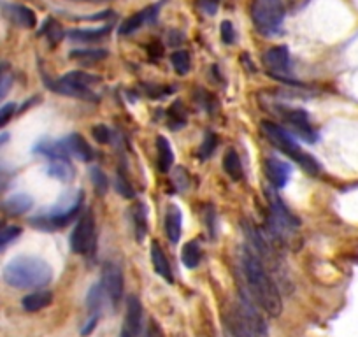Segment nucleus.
I'll list each match as a JSON object with an SVG mask.
<instances>
[{
    "instance_id": "nucleus-15",
    "label": "nucleus",
    "mask_w": 358,
    "mask_h": 337,
    "mask_svg": "<svg viewBox=\"0 0 358 337\" xmlns=\"http://www.w3.org/2000/svg\"><path fill=\"white\" fill-rule=\"evenodd\" d=\"M150 253H151V264H153V267H155V271H157L158 276L164 278L167 283H174V274H172L171 264H169L164 250H162L160 244H158L157 241H153V243H151Z\"/></svg>"
},
{
    "instance_id": "nucleus-19",
    "label": "nucleus",
    "mask_w": 358,
    "mask_h": 337,
    "mask_svg": "<svg viewBox=\"0 0 358 337\" xmlns=\"http://www.w3.org/2000/svg\"><path fill=\"white\" fill-rule=\"evenodd\" d=\"M34 151L43 157L50 158V160H60V158H67V150L64 146V141H50L43 139L34 146Z\"/></svg>"
},
{
    "instance_id": "nucleus-26",
    "label": "nucleus",
    "mask_w": 358,
    "mask_h": 337,
    "mask_svg": "<svg viewBox=\"0 0 358 337\" xmlns=\"http://www.w3.org/2000/svg\"><path fill=\"white\" fill-rule=\"evenodd\" d=\"M201 259L202 251L201 248H199L197 241H190V243L185 244L183 251H181V260H183V264L188 269H195V267L201 264Z\"/></svg>"
},
{
    "instance_id": "nucleus-5",
    "label": "nucleus",
    "mask_w": 358,
    "mask_h": 337,
    "mask_svg": "<svg viewBox=\"0 0 358 337\" xmlns=\"http://www.w3.org/2000/svg\"><path fill=\"white\" fill-rule=\"evenodd\" d=\"M81 202H83V192H78L74 199L69 197L67 204L60 202L57 208L51 209L50 213L43 216H37V218L30 220L34 227L37 229H44V230H58L64 229L67 223H71L72 220L76 218V215L81 209Z\"/></svg>"
},
{
    "instance_id": "nucleus-27",
    "label": "nucleus",
    "mask_w": 358,
    "mask_h": 337,
    "mask_svg": "<svg viewBox=\"0 0 358 337\" xmlns=\"http://www.w3.org/2000/svg\"><path fill=\"white\" fill-rule=\"evenodd\" d=\"M65 81L72 83L76 87H81V88H88L95 83H101V76H95V74H88L85 71H74V72H69V74L64 76Z\"/></svg>"
},
{
    "instance_id": "nucleus-3",
    "label": "nucleus",
    "mask_w": 358,
    "mask_h": 337,
    "mask_svg": "<svg viewBox=\"0 0 358 337\" xmlns=\"http://www.w3.org/2000/svg\"><path fill=\"white\" fill-rule=\"evenodd\" d=\"M260 129L264 132V136L267 137V141L273 144L274 148H278L280 151H283L287 157H290L292 160L297 162L302 168H304L308 174H318L320 173V164L311 157L309 153L302 151V148L299 146L297 141L292 137V134L288 130H285L283 127L276 125L273 122H262Z\"/></svg>"
},
{
    "instance_id": "nucleus-40",
    "label": "nucleus",
    "mask_w": 358,
    "mask_h": 337,
    "mask_svg": "<svg viewBox=\"0 0 358 337\" xmlns=\"http://www.w3.org/2000/svg\"><path fill=\"white\" fill-rule=\"evenodd\" d=\"M16 106L15 104H6L4 108H0V127H4L6 123L11 120V116L15 115Z\"/></svg>"
},
{
    "instance_id": "nucleus-17",
    "label": "nucleus",
    "mask_w": 358,
    "mask_h": 337,
    "mask_svg": "<svg viewBox=\"0 0 358 337\" xmlns=\"http://www.w3.org/2000/svg\"><path fill=\"white\" fill-rule=\"evenodd\" d=\"M48 87H50L53 92H57V94L69 95V97H76V99H85V101H94V94H92L88 88L76 87V85H72V83L65 81L64 78L48 83Z\"/></svg>"
},
{
    "instance_id": "nucleus-16",
    "label": "nucleus",
    "mask_w": 358,
    "mask_h": 337,
    "mask_svg": "<svg viewBox=\"0 0 358 337\" xmlns=\"http://www.w3.org/2000/svg\"><path fill=\"white\" fill-rule=\"evenodd\" d=\"M157 13L158 6H151V8L144 9V11H139L136 13V15L129 16V18L122 23V27H120V34H122V36H129V34L136 32V30H139L146 22H151V20L157 18Z\"/></svg>"
},
{
    "instance_id": "nucleus-8",
    "label": "nucleus",
    "mask_w": 358,
    "mask_h": 337,
    "mask_svg": "<svg viewBox=\"0 0 358 337\" xmlns=\"http://www.w3.org/2000/svg\"><path fill=\"white\" fill-rule=\"evenodd\" d=\"M264 65L268 74L280 81H290V53L285 46H274L264 55Z\"/></svg>"
},
{
    "instance_id": "nucleus-6",
    "label": "nucleus",
    "mask_w": 358,
    "mask_h": 337,
    "mask_svg": "<svg viewBox=\"0 0 358 337\" xmlns=\"http://www.w3.org/2000/svg\"><path fill=\"white\" fill-rule=\"evenodd\" d=\"M95 246V218L92 211H85L71 234V248L78 255H88Z\"/></svg>"
},
{
    "instance_id": "nucleus-2",
    "label": "nucleus",
    "mask_w": 358,
    "mask_h": 337,
    "mask_svg": "<svg viewBox=\"0 0 358 337\" xmlns=\"http://www.w3.org/2000/svg\"><path fill=\"white\" fill-rule=\"evenodd\" d=\"M53 280V269L41 257L22 255L4 267V281L13 288H43Z\"/></svg>"
},
{
    "instance_id": "nucleus-1",
    "label": "nucleus",
    "mask_w": 358,
    "mask_h": 337,
    "mask_svg": "<svg viewBox=\"0 0 358 337\" xmlns=\"http://www.w3.org/2000/svg\"><path fill=\"white\" fill-rule=\"evenodd\" d=\"M243 271L250 297L253 299L255 304L262 311L267 313L271 318H278L283 311V299H281L280 288L265 264L251 250H246L243 253Z\"/></svg>"
},
{
    "instance_id": "nucleus-25",
    "label": "nucleus",
    "mask_w": 358,
    "mask_h": 337,
    "mask_svg": "<svg viewBox=\"0 0 358 337\" xmlns=\"http://www.w3.org/2000/svg\"><path fill=\"white\" fill-rule=\"evenodd\" d=\"M109 27H101V29H92V30H86V29H76L69 32V37L76 43H92V41H97L102 39L106 34H109Z\"/></svg>"
},
{
    "instance_id": "nucleus-29",
    "label": "nucleus",
    "mask_w": 358,
    "mask_h": 337,
    "mask_svg": "<svg viewBox=\"0 0 358 337\" xmlns=\"http://www.w3.org/2000/svg\"><path fill=\"white\" fill-rule=\"evenodd\" d=\"M104 297H106V292H104V287H102L101 281L90 288L88 297H86V306H88V309H90V315H92V313H101L102 301H104Z\"/></svg>"
},
{
    "instance_id": "nucleus-28",
    "label": "nucleus",
    "mask_w": 358,
    "mask_h": 337,
    "mask_svg": "<svg viewBox=\"0 0 358 337\" xmlns=\"http://www.w3.org/2000/svg\"><path fill=\"white\" fill-rule=\"evenodd\" d=\"M109 57L108 50H74L71 51V58L79 60L81 64H97Z\"/></svg>"
},
{
    "instance_id": "nucleus-34",
    "label": "nucleus",
    "mask_w": 358,
    "mask_h": 337,
    "mask_svg": "<svg viewBox=\"0 0 358 337\" xmlns=\"http://www.w3.org/2000/svg\"><path fill=\"white\" fill-rule=\"evenodd\" d=\"M13 87V72L8 65H0V102L4 101Z\"/></svg>"
},
{
    "instance_id": "nucleus-36",
    "label": "nucleus",
    "mask_w": 358,
    "mask_h": 337,
    "mask_svg": "<svg viewBox=\"0 0 358 337\" xmlns=\"http://www.w3.org/2000/svg\"><path fill=\"white\" fill-rule=\"evenodd\" d=\"M220 36H222V41L225 44H234V41H236V30H234L232 23L229 20L222 22V25H220Z\"/></svg>"
},
{
    "instance_id": "nucleus-41",
    "label": "nucleus",
    "mask_w": 358,
    "mask_h": 337,
    "mask_svg": "<svg viewBox=\"0 0 358 337\" xmlns=\"http://www.w3.org/2000/svg\"><path fill=\"white\" fill-rule=\"evenodd\" d=\"M202 9H204V13L213 16L218 9V0H202Z\"/></svg>"
},
{
    "instance_id": "nucleus-22",
    "label": "nucleus",
    "mask_w": 358,
    "mask_h": 337,
    "mask_svg": "<svg viewBox=\"0 0 358 337\" xmlns=\"http://www.w3.org/2000/svg\"><path fill=\"white\" fill-rule=\"evenodd\" d=\"M132 223H134V232H136V239L143 243L144 237L148 234V211L144 204H136L132 208Z\"/></svg>"
},
{
    "instance_id": "nucleus-30",
    "label": "nucleus",
    "mask_w": 358,
    "mask_h": 337,
    "mask_svg": "<svg viewBox=\"0 0 358 337\" xmlns=\"http://www.w3.org/2000/svg\"><path fill=\"white\" fill-rule=\"evenodd\" d=\"M39 34H44V36L50 39L51 44L62 43V41H64V37H65V30L62 29L60 23H58L57 20H53V18H48L46 22H44L43 30H41Z\"/></svg>"
},
{
    "instance_id": "nucleus-14",
    "label": "nucleus",
    "mask_w": 358,
    "mask_h": 337,
    "mask_svg": "<svg viewBox=\"0 0 358 337\" xmlns=\"http://www.w3.org/2000/svg\"><path fill=\"white\" fill-rule=\"evenodd\" d=\"M64 146L69 155H74V157H78L81 162H92L95 157L92 146H90L85 141V137H81L79 134H71L69 137H65Z\"/></svg>"
},
{
    "instance_id": "nucleus-21",
    "label": "nucleus",
    "mask_w": 358,
    "mask_h": 337,
    "mask_svg": "<svg viewBox=\"0 0 358 337\" xmlns=\"http://www.w3.org/2000/svg\"><path fill=\"white\" fill-rule=\"evenodd\" d=\"M157 151H158V168L160 173H169L174 164V151H172L171 144L164 136L157 137Z\"/></svg>"
},
{
    "instance_id": "nucleus-10",
    "label": "nucleus",
    "mask_w": 358,
    "mask_h": 337,
    "mask_svg": "<svg viewBox=\"0 0 358 337\" xmlns=\"http://www.w3.org/2000/svg\"><path fill=\"white\" fill-rule=\"evenodd\" d=\"M143 330V304L137 295L127 299V313L120 337H139Z\"/></svg>"
},
{
    "instance_id": "nucleus-43",
    "label": "nucleus",
    "mask_w": 358,
    "mask_h": 337,
    "mask_svg": "<svg viewBox=\"0 0 358 337\" xmlns=\"http://www.w3.org/2000/svg\"><path fill=\"white\" fill-rule=\"evenodd\" d=\"M150 55H157V57L155 58H158L162 55V48H160V44L158 43H153L151 44V48H150Z\"/></svg>"
},
{
    "instance_id": "nucleus-35",
    "label": "nucleus",
    "mask_w": 358,
    "mask_h": 337,
    "mask_svg": "<svg viewBox=\"0 0 358 337\" xmlns=\"http://www.w3.org/2000/svg\"><path fill=\"white\" fill-rule=\"evenodd\" d=\"M20 234H22V229L15 225L6 227V229L0 230V251L6 250L11 243H15V241L20 237Z\"/></svg>"
},
{
    "instance_id": "nucleus-37",
    "label": "nucleus",
    "mask_w": 358,
    "mask_h": 337,
    "mask_svg": "<svg viewBox=\"0 0 358 337\" xmlns=\"http://www.w3.org/2000/svg\"><path fill=\"white\" fill-rule=\"evenodd\" d=\"M116 188H118L120 195H123V197H127V199H132L134 195H136L134 194V188L130 187V183L127 181V178L122 176V173H120L118 178H116Z\"/></svg>"
},
{
    "instance_id": "nucleus-39",
    "label": "nucleus",
    "mask_w": 358,
    "mask_h": 337,
    "mask_svg": "<svg viewBox=\"0 0 358 337\" xmlns=\"http://www.w3.org/2000/svg\"><path fill=\"white\" fill-rule=\"evenodd\" d=\"M92 134H94L95 141H99L101 144H108L109 137H111V134H109V129L106 125H95L94 129H92Z\"/></svg>"
},
{
    "instance_id": "nucleus-7",
    "label": "nucleus",
    "mask_w": 358,
    "mask_h": 337,
    "mask_svg": "<svg viewBox=\"0 0 358 337\" xmlns=\"http://www.w3.org/2000/svg\"><path fill=\"white\" fill-rule=\"evenodd\" d=\"M278 109V115L285 120L288 127L295 130L302 139H306L308 143H316L318 139V134L315 132V129L311 127L308 118V113L304 109H294V108H285V106H280Z\"/></svg>"
},
{
    "instance_id": "nucleus-31",
    "label": "nucleus",
    "mask_w": 358,
    "mask_h": 337,
    "mask_svg": "<svg viewBox=\"0 0 358 337\" xmlns=\"http://www.w3.org/2000/svg\"><path fill=\"white\" fill-rule=\"evenodd\" d=\"M171 62H172V67H174V71L181 76L188 74V71H190V67H192L190 55H188V51H176V53H172Z\"/></svg>"
},
{
    "instance_id": "nucleus-44",
    "label": "nucleus",
    "mask_w": 358,
    "mask_h": 337,
    "mask_svg": "<svg viewBox=\"0 0 358 337\" xmlns=\"http://www.w3.org/2000/svg\"><path fill=\"white\" fill-rule=\"evenodd\" d=\"M8 139H9V134H2V136H0V148L4 146L6 143H8Z\"/></svg>"
},
{
    "instance_id": "nucleus-33",
    "label": "nucleus",
    "mask_w": 358,
    "mask_h": 337,
    "mask_svg": "<svg viewBox=\"0 0 358 337\" xmlns=\"http://www.w3.org/2000/svg\"><path fill=\"white\" fill-rule=\"evenodd\" d=\"M90 178L94 181V188L99 195H104L109 188V180L104 173H102L101 168L94 167L90 171Z\"/></svg>"
},
{
    "instance_id": "nucleus-32",
    "label": "nucleus",
    "mask_w": 358,
    "mask_h": 337,
    "mask_svg": "<svg viewBox=\"0 0 358 337\" xmlns=\"http://www.w3.org/2000/svg\"><path fill=\"white\" fill-rule=\"evenodd\" d=\"M216 146H218V137H216V134L208 132L204 136V141H202L201 148H199V157H201L202 160H206V158H209L213 153H215Z\"/></svg>"
},
{
    "instance_id": "nucleus-4",
    "label": "nucleus",
    "mask_w": 358,
    "mask_h": 337,
    "mask_svg": "<svg viewBox=\"0 0 358 337\" xmlns=\"http://www.w3.org/2000/svg\"><path fill=\"white\" fill-rule=\"evenodd\" d=\"M251 18L258 32L273 36L280 32L285 20V6L281 0H253Z\"/></svg>"
},
{
    "instance_id": "nucleus-18",
    "label": "nucleus",
    "mask_w": 358,
    "mask_h": 337,
    "mask_svg": "<svg viewBox=\"0 0 358 337\" xmlns=\"http://www.w3.org/2000/svg\"><path fill=\"white\" fill-rule=\"evenodd\" d=\"M53 302V294H51L50 290H37V292H32V294L25 295L22 301V306L25 311L29 313H36V311H41V309L48 308V306Z\"/></svg>"
},
{
    "instance_id": "nucleus-11",
    "label": "nucleus",
    "mask_w": 358,
    "mask_h": 337,
    "mask_svg": "<svg viewBox=\"0 0 358 337\" xmlns=\"http://www.w3.org/2000/svg\"><path fill=\"white\" fill-rule=\"evenodd\" d=\"M0 9H2L6 18L11 23H15L16 27H22V29H34V27H36V13L30 8H27V6L0 2Z\"/></svg>"
},
{
    "instance_id": "nucleus-12",
    "label": "nucleus",
    "mask_w": 358,
    "mask_h": 337,
    "mask_svg": "<svg viewBox=\"0 0 358 337\" xmlns=\"http://www.w3.org/2000/svg\"><path fill=\"white\" fill-rule=\"evenodd\" d=\"M264 171L268 183L274 188H283L290 178V165L285 164L280 158H267L264 162Z\"/></svg>"
},
{
    "instance_id": "nucleus-24",
    "label": "nucleus",
    "mask_w": 358,
    "mask_h": 337,
    "mask_svg": "<svg viewBox=\"0 0 358 337\" xmlns=\"http://www.w3.org/2000/svg\"><path fill=\"white\" fill-rule=\"evenodd\" d=\"M223 168H225V173L229 174L234 181L243 180V176H244L243 164H241L239 155H237L234 150L227 151V155L223 157Z\"/></svg>"
},
{
    "instance_id": "nucleus-13",
    "label": "nucleus",
    "mask_w": 358,
    "mask_h": 337,
    "mask_svg": "<svg viewBox=\"0 0 358 337\" xmlns=\"http://www.w3.org/2000/svg\"><path fill=\"white\" fill-rule=\"evenodd\" d=\"M181 232H183V215H181V209L176 204H169L167 213H165V234H167L169 241L176 244L181 239Z\"/></svg>"
},
{
    "instance_id": "nucleus-42",
    "label": "nucleus",
    "mask_w": 358,
    "mask_h": 337,
    "mask_svg": "<svg viewBox=\"0 0 358 337\" xmlns=\"http://www.w3.org/2000/svg\"><path fill=\"white\" fill-rule=\"evenodd\" d=\"M144 337H162L160 327H158L155 322H151L150 327H148L146 334H144Z\"/></svg>"
},
{
    "instance_id": "nucleus-20",
    "label": "nucleus",
    "mask_w": 358,
    "mask_h": 337,
    "mask_svg": "<svg viewBox=\"0 0 358 337\" xmlns=\"http://www.w3.org/2000/svg\"><path fill=\"white\" fill-rule=\"evenodd\" d=\"M32 206H34V199L27 194L11 195V197L4 202V209L13 216L25 215L27 211L32 209Z\"/></svg>"
},
{
    "instance_id": "nucleus-23",
    "label": "nucleus",
    "mask_w": 358,
    "mask_h": 337,
    "mask_svg": "<svg viewBox=\"0 0 358 337\" xmlns=\"http://www.w3.org/2000/svg\"><path fill=\"white\" fill-rule=\"evenodd\" d=\"M48 174L55 180L60 181H71L74 178V167L69 162V158H60V160H51L50 167H48Z\"/></svg>"
},
{
    "instance_id": "nucleus-38",
    "label": "nucleus",
    "mask_w": 358,
    "mask_h": 337,
    "mask_svg": "<svg viewBox=\"0 0 358 337\" xmlns=\"http://www.w3.org/2000/svg\"><path fill=\"white\" fill-rule=\"evenodd\" d=\"M99 318H101V313H92V315L88 316V320L83 323L81 330H79V332H81V336H90V334L94 332L95 327H97V323H99Z\"/></svg>"
},
{
    "instance_id": "nucleus-9",
    "label": "nucleus",
    "mask_w": 358,
    "mask_h": 337,
    "mask_svg": "<svg viewBox=\"0 0 358 337\" xmlns=\"http://www.w3.org/2000/svg\"><path fill=\"white\" fill-rule=\"evenodd\" d=\"M102 287H104L106 297L109 299L115 308H118L123 299V273L122 267L115 262H108L102 271Z\"/></svg>"
}]
</instances>
